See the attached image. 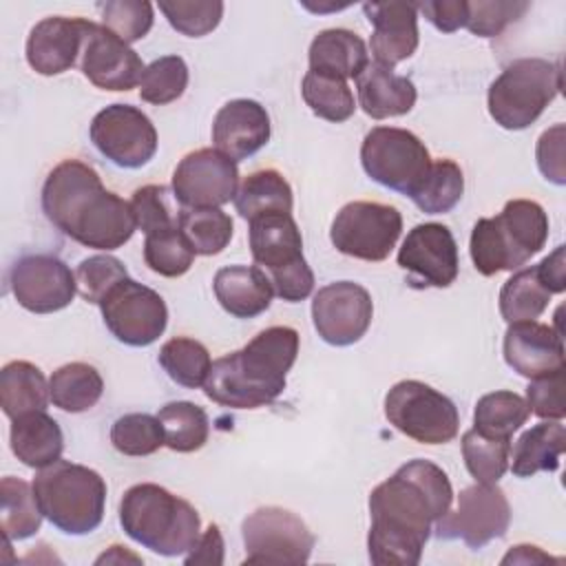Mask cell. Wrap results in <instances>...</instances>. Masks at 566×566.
<instances>
[{"mask_svg": "<svg viewBox=\"0 0 566 566\" xmlns=\"http://www.w3.org/2000/svg\"><path fill=\"white\" fill-rule=\"evenodd\" d=\"M453 502L449 475L416 458L380 482L369 495V562L376 566H416L433 524Z\"/></svg>", "mask_w": 566, "mask_h": 566, "instance_id": "1", "label": "cell"}, {"mask_svg": "<svg viewBox=\"0 0 566 566\" xmlns=\"http://www.w3.org/2000/svg\"><path fill=\"white\" fill-rule=\"evenodd\" d=\"M42 210L62 234L104 252L122 248L137 228L130 201L106 190L95 168L80 159H64L49 172Z\"/></svg>", "mask_w": 566, "mask_h": 566, "instance_id": "2", "label": "cell"}, {"mask_svg": "<svg viewBox=\"0 0 566 566\" xmlns=\"http://www.w3.org/2000/svg\"><path fill=\"white\" fill-rule=\"evenodd\" d=\"M298 354V332L274 325L259 332L245 347L212 363L206 396L230 409H256L274 402Z\"/></svg>", "mask_w": 566, "mask_h": 566, "instance_id": "3", "label": "cell"}, {"mask_svg": "<svg viewBox=\"0 0 566 566\" xmlns=\"http://www.w3.org/2000/svg\"><path fill=\"white\" fill-rule=\"evenodd\" d=\"M119 524L130 539L164 557L186 555L201 535L197 509L153 482L135 484L124 493Z\"/></svg>", "mask_w": 566, "mask_h": 566, "instance_id": "4", "label": "cell"}, {"mask_svg": "<svg viewBox=\"0 0 566 566\" xmlns=\"http://www.w3.org/2000/svg\"><path fill=\"white\" fill-rule=\"evenodd\" d=\"M548 239V217L537 201L511 199L495 217L478 219L469 252L482 276L520 270Z\"/></svg>", "mask_w": 566, "mask_h": 566, "instance_id": "5", "label": "cell"}, {"mask_svg": "<svg viewBox=\"0 0 566 566\" xmlns=\"http://www.w3.org/2000/svg\"><path fill=\"white\" fill-rule=\"evenodd\" d=\"M33 491L42 515L66 535H88L104 520V478L69 460H57L38 471Z\"/></svg>", "mask_w": 566, "mask_h": 566, "instance_id": "6", "label": "cell"}, {"mask_svg": "<svg viewBox=\"0 0 566 566\" xmlns=\"http://www.w3.org/2000/svg\"><path fill=\"white\" fill-rule=\"evenodd\" d=\"M250 252L279 298L298 303L312 294L314 272L303 256V237L292 214L254 217L250 221Z\"/></svg>", "mask_w": 566, "mask_h": 566, "instance_id": "7", "label": "cell"}, {"mask_svg": "<svg viewBox=\"0 0 566 566\" xmlns=\"http://www.w3.org/2000/svg\"><path fill=\"white\" fill-rule=\"evenodd\" d=\"M562 91V66L520 57L502 69L486 93L489 115L506 130L528 128Z\"/></svg>", "mask_w": 566, "mask_h": 566, "instance_id": "8", "label": "cell"}, {"mask_svg": "<svg viewBox=\"0 0 566 566\" xmlns=\"http://www.w3.org/2000/svg\"><path fill=\"white\" fill-rule=\"evenodd\" d=\"M385 416L420 444H444L458 436L460 413L451 398L420 380H400L385 396Z\"/></svg>", "mask_w": 566, "mask_h": 566, "instance_id": "9", "label": "cell"}, {"mask_svg": "<svg viewBox=\"0 0 566 566\" xmlns=\"http://www.w3.org/2000/svg\"><path fill=\"white\" fill-rule=\"evenodd\" d=\"M360 164L376 184L411 197L424 179L431 157L424 142L411 130L376 126L363 139Z\"/></svg>", "mask_w": 566, "mask_h": 566, "instance_id": "10", "label": "cell"}, {"mask_svg": "<svg viewBox=\"0 0 566 566\" xmlns=\"http://www.w3.org/2000/svg\"><path fill=\"white\" fill-rule=\"evenodd\" d=\"M402 232V217L394 206L378 201L345 203L329 230L332 245L360 261H385Z\"/></svg>", "mask_w": 566, "mask_h": 566, "instance_id": "11", "label": "cell"}, {"mask_svg": "<svg viewBox=\"0 0 566 566\" xmlns=\"http://www.w3.org/2000/svg\"><path fill=\"white\" fill-rule=\"evenodd\" d=\"M245 564H305L316 537L307 524L281 506H261L241 524Z\"/></svg>", "mask_w": 566, "mask_h": 566, "instance_id": "12", "label": "cell"}, {"mask_svg": "<svg viewBox=\"0 0 566 566\" xmlns=\"http://www.w3.org/2000/svg\"><path fill=\"white\" fill-rule=\"evenodd\" d=\"M511 524V504L504 491L495 484L475 482L460 491L458 506L440 517L436 535L440 539H462L469 548L478 551L491 539L504 537Z\"/></svg>", "mask_w": 566, "mask_h": 566, "instance_id": "13", "label": "cell"}, {"mask_svg": "<svg viewBox=\"0 0 566 566\" xmlns=\"http://www.w3.org/2000/svg\"><path fill=\"white\" fill-rule=\"evenodd\" d=\"M99 310L108 332L130 347L155 343L168 325V307L159 292L130 276L104 296Z\"/></svg>", "mask_w": 566, "mask_h": 566, "instance_id": "14", "label": "cell"}, {"mask_svg": "<svg viewBox=\"0 0 566 566\" xmlns=\"http://www.w3.org/2000/svg\"><path fill=\"white\" fill-rule=\"evenodd\" d=\"M93 146L119 168H142L157 153V130L150 117L130 104L102 108L88 128Z\"/></svg>", "mask_w": 566, "mask_h": 566, "instance_id": "15", "label": "cell"}, {"mask_svg": "<svg viewBox=\"0 0 566 566\" xmlns=\"http://www.w3.org/2000/svg\"><path fill=\"white\" fill-rule=\"evenodd\" d=\"M239 188L237 161L217 148L188 153L172 172V195L188 210L221 208L234 199Z\"/></svg>", "mask_w": 566, "mask_h": 566, "instance_id": "16", "label": "cell"}, {"mask_svg": "<svg viewBox=\"0 0 566 566\" xmlns=\"http://www.w3.org/2000/svg\"><path fill=\"white\" fill-rule=\"evenodd\" d=\"M9 287L20 307L33 314H53L71 305L77 281L62 259L24 254L9 270Z\"/></svg>", "mask_w": 566, "mask_h": 566, "instance_id": "17", "label": "cell"}, {"mask_svg": "<svg viewBox=\"0 0 566 566\" xmlns=\"http://www.w3.org/2000/svg\"><path fill=\"white\" fill-rule=\"evenodd\" d=\"M374 316L369 292L354 281H336L321 287L312 301V321L318 336L334 347L358 343Z\"/></svg>", "mask_w": 566, "mask_h": 566, "instance_id": "18", "label": "cell"}, {"mask_svg": "<svg viewBox=\"0 0 566 566\" xmlns=\"http://www.w3.org/2000/svg\"><path fill=\"white\" fill-rule=\"evenodd\" d=\"M398 265L411 287H449L460 268L451 230L436 221L413 226L398 250Z\"/></svg>", "mask_w": 566, "mask_h": 566, "instance_id": "19", "label": "cell"}, {"mask_svg": "<svg viewBox=\"0 0 566 566\" xmlns=\"http://www.w3.org/2000/svg\"><path fill=\"white\" fill-rule=\"evenodd\" d=\"M80 57L84 77L104 91H130L139 84L146 69L130 44L93 20Z\"/></svg>", "mask_w": 566, "mask_h": 566, "instance_id": "20", "label": "cell"}, {"mask_svg": "<svg viewBox=\"0 0 566 566\" xmlns=\"http://www.w3.org/2000/svg\"><path fill=\"white\" fill-rule=\"evenodd\" d=\"M91 20L51 15L40 20L27 38V62L40 75H60L82 55Z\"/></svg>", "mask_w": 566, "mask_h": 566, "instance_id": "21", "label": "cell"}, {"mask_svg": "<svg viewBox=\"0 0 566 566\" xmlns=\"http://www.w3.org/2000/svg\"><path fill=\"white\" fill-rule=\"evenodd\" d=\"M506 365L524 378H539L564 369V338L537 321L509 323L502 343Z\"/></svg>", "mask_w": 566, "mask_h": 566, "instance_id": "22", "label": "cell"}, {"mask_svg": "<svg viewBox=\"0 0 566 566\" xmlns=\"http://www.w3.org/2000/svg\"><path fill=\"white\" fill-rule=\"evenodd\" d=\"M363 11L374 27L369 40L374 62L394 69L416 53L420 38L418 9L413 2H365Z\"/></svg>", "mask_w": 566, "mask_h": 566, "instance_id": "23", "label": "cell"}, {"mask_svg": "<svg viewBox=\"0 0 566 566\" xmlns=\"http://www.w3.org/2000/svg\"><path fill=\"white\" fill-rule=\"evenodd\" d=\"M270 139V115L254 99H230L212 122V142L232 161L248 159Z\"/></svg>", "mask_w": 566, "mask_h": 566, "instance_id": "24", "label": "cell"}, {"mask_svg": "<svg viewBox=\"0 0 566 566\" xmlns=\"http://www.w3.org/2000/svg\"><path fill=\"white\" fill-rule=\"evenodd\" d=\"M358 104L371 119L407 115L416 104V86L407 75H398L391 66L369 62L356 77Z\"/></svg>", "mask_w": 566, "mask_h": 566, "instance_id": "25", "label": "cell"}, {"mask_svg": "<svg viewBox=\"0 0 566 566\" xmlns=\"http://www.w3.org/2000/svg\"><path fill=\"white\" fill-rule=\"evenodd\" d=\"M214 296L219 305L237 318L263 314L274 296L268 274L254 265H228L214 274Z\"/></svg>", "mask_w": 566, "mask_h": 566, "instance_id": "26", "label": "cell"}, {"mask_svg": "<svg viewBox=\"0 0 566 566\" xmlns=\"http://www.w3.org/2000/svg\"><path fill=\"white\" fill-rule=\"evenodd\" d=\"M9 444L13 455L31 469H44L60 460L64 451V436L46 411H29L11 420Z\"/></svg>", "mask_w": 566, "mask_h": 566, "instance_id": "27", "label": "cell"}, {"mask_svg": "<svg viewBox=\"0 0 566 566\" xmlns=\"http://www.w3.org/2000/svg\"><path fill=\"white\" fill-rule=\"evenodd\" d=\"M310 71L340 80H356L369 64L367 44L349 29H325L314 35L310 51Z\"/></svg>", "mask_w": 566, "mask_h": 566, "instance_id": "28", "label": "cell"}, {"mask_svg": "<svg viewBox=\"0 0 566 566\" xmlns=\"http://www.w3.org/2000/svg\"><path fill=\"white\" fill-rule=\"evenodd\" d=\"M564 449L566 429L562 420H544L524 431L511 447V471L517 478H531L539 471H557Z\"/></svg>", "mask_w": 566, "mask_h": 566, "instance_id": "29", "label": "cell"}, {"mask_svg": "<svg viewBox=\"0 0 566 566\" xmlns=\"http://www.w3.org/2000/svg\"><path fill=\"white\" fill-rule=\"evenodd\" d=\"M49 382L40 367L29 360H11L0 371V407L7 418L29 411H44L49 405Z\"/></svg>", "mask_w": 566, "mask_h": 566, "instance_id": "30", "label": "cell"}, {"mask_svg": "<svg viewBox=\"0 0 566 566\" xmlns=\"http://www.w3.org/2000/svg\"><path fill=\"white\" fill-rule=\"evenodd\" d=\"M294 199H292V188L287 184V179L274 170V168H265V170H256L252 175H248L234 195V208L237 212L252 221L254 217L261 214H270V212H292Z\"/></svg>", "mask_w": 566, "mask_h": 566, "instance_id": "31", "label": "cell"}, {"mask_svg": "<svg viewBox=\"0 0 566 566\" xmlns=\"http://www.w3.org/2000/svg\"><path fill=\"white\" fill-rule=\"evenodd\" d=\"M104 391L99 371L88 363H66L49 378L51 402L66 413H82L97 405Z\"/></svg>", "mask_w": 566, "mask_h": 566, "instance_id": "32", "label": "cell"}, {"mask_svg": "<svg viewBox=\"0 0 566 566\" xmlns=\"http://www.w3.org/2000/svg\"><path fill=\"white\" fill-rule=\"evenodd\" d=\"M0 526L7 542L27 539L42 526V511L33 491V484L7 475L0 480Z\"/></svg>", "mask_w": 566, "mask_h": 566, "instance_id": "33", "label": "cell"}, {"mask_svg": "<svg viewBox=\"0 0 566 566\" xmlns=\"http://www.w3.org/2000/svg\"><path fill=\"white\" fill-rule=\"evenodd\" d=\"M551 296L537 274V265L522 268L500 290V314L506 323L535 321L548 307Z\"/></svg>", "mask_w": 566, "mask_h": 566, "instance_id": "34", "label": "cell"}, {"mask_svg": "<svg viewBox=\"0 0 566 566\" xmlns=\"http://www.w3.org/2000/svg\"><path fill=\"white\" fill-rule=\"evenodd\" d=\"M531 407L515 391L484 394L473 411V429L486 438L511 440V436L528 420Z\"/></svg>", "mask_w": 566, "mask_h": 566, "instance_id": "35", "label": "cell"}, {"mask_svg": "<svg viewBox=\"0 0 566 566\" xmlns=\"http://www.w3.org/2000/svg\"><path fill=\"white\" fill-rule=\"evenodd\" d=\"M166 447L177 453H192L199 451L210 436V420L208 413L190 402V400H172L166 402L157 413Z\"/></svg>", "mask_w": 566, "mask_h": 566, "instance_id": "36", "label": "cell"}, {"mask_svg": "<svg viewBox=\"0 0 566 566\" xmlns=\"http://www.w3.org/2000/svg\"><path fill=\"white\" fill-rule=\"evenodd\" d=\"M462 192V168L451 159H436L409 199L427 214H444L458 206Z\"/></svg>", "mask_w": 566, "mask_h": 566, "instance_id": "37", "label": "cell"}, {"mask_svg": "<svg viewBox=\"0 0 566 566\" xmlns=\"http://www.w3.org/2000/svg\"><path fill=\"white\" fill-rule=\"evenodd\" d=\"M157 360L172 382L188 389L203 387L212 367L210 352L206 349V345L188 336L166 340L159 349Z\"/></svg>", "mask_w": 566, "mask_h": 566, "instance_id": "38", "label": "cell"}, {"mask_svg": "<svg viewBox=\"0 0 566 566\" xmlns=\"http://www.w3.org/2000/svg\"><path fill=\"white\" fill-rule=\"evenodd\" d=\"M179 230L195 250V254L212 256L228 248L234 226L230 214L221 208H197L181 210Z\"/></svg>", "mask_w": 566, "mask_h": 566, "instance_id": "39", "label": "cell"}, {"mask_svg": "<svg viewBox=\"0 0 566 566\" xmlns=\"http://www.w3.org/2000/svg\"><path fill=\"white\" fill-rule=\"evenodd\" d=\"M301 93L312 113L327 122H347L356 111L354 93L347 86V80L340 77L307 71L301 84Z\"/></svg>", "mask_w": 566, "mask_h": 566, "instance_id": "40", "label": "cell"}, {"mask_svg": "<svg viewBox=\"0 0 566 566\" xmlns=\"http://www.w3.org/2000/svg\"><path fill=\"white\" fill-rule=\"evenodd\" d=\"M509 453L511 440L486 438L475 429H469L462 436V458L475 482L495 484L509 469Z\"/></svg>", "mask_w": 566, "mask_h": 566, "instance_id": "41", "label": "cell"}, {"mask_svg": "<svg viewBox=\"0 0 566 566\" xmlns=\"http://www.w3.org/2000/svg\"><path fill=\"white\" fill-rule=\"evenodd\" d=\"M111 442L119 453L142 458L159 451L166 444V438L157 416L124 413L111 427Z\"/></svg>", "mask_w": 566, "mask_h": 566, "instance_id": "42", "label": "cell"}, {"mask_svg": "<svg viewBox=\"0 0 566 566\" xmlns=\"http://www.w3.org/2000/svg\"><path fill=\"white\" fill-rule=\"evenodd\" d=\"M188 86V66L179 55L153 60L139 80V97L148 104H170L184 95Z\"/></svg>", "mask_w": 566, "mask_h": 566, "instance_id": "43", "label": "cell"}, {"mask_svg": "<svg viewBox=\"0 0 566 566\" xmlns=\"http://www.w3.org/2000/svg\"><path fill=\"white\" fill-rule=\"evenodd\" d=\"M144 261L146 265L168 279L186 274L195 263V250L186 241L179 228L146 234L144 241Z\"/></svg>", "mask_w": 566, "mask_h": 566, "instance_id": "44", "label": "cell"}, {"mask_svg": "<svg viewBox=\"0 0 566 566\" xmlns=\"http://www.w3.org/2000/svg\"><path fill=\"white\" fill-rule=\"evenodd\" d=\"M159 11L168 24L188 38H201L214 31L223 18V2L219 0H164Z\"/></svg>", "mask_w": 566, "mask_h": 566, "instance_id": "45", "label": "cell"}, {"mask_svg": "<svg viewBox=\"0 0 566 566\" xmlns=\"http://www.w3.org/2000/svg\"><path fill=\"white\" fill-rule=\"evenodd\" d=\"M130 210H133L137 228L144 234H155V232L179 228L181 210L172 208L170 190L166 186L148 184V186L137 188L130 199Z\"/></svg>", "mask_w": 566, "mask_h": 566, "instance_id": "46", "label": "cell"}, {"mask_svg": "<svg viewBox=\"0 0 566 566\" xmlns=\"http://www.w3.org/2000/svg\"><path fill=\"white\" fill-rule=\"evenodd\" d=\"M97 9L102 15V27H106L126 44L142 40L155 20L153 4L142 0H108L99 2Z\"/></svg>", "mask_w": 566, "mask_h": 566, "instance_id": "47", "label": "cell"}, {"mask_svg": "<svg viewBox=\"0 0 566 566\" xmlns=\"http://www.w3.org/2000/svg\"><path fill=\"white\" fill-rule=\"evenodd\" d=\"M124 279H128L124 263L111 254H93L80 261V265L75 268L80 296L95 305H99L104 296Z\"/></svg>", "mask_w": 566, "mask_h": 566, "instance_id": "48", "label": "cell"}, {"mask_svg": "<svg viewBox=\"0 0 566 566\" xmlns=\"http://www.w3.org/2000/svg\"><path fill=\"white\" fill-rule=\"evenodd\" d=\"M528 2L478 0L467 2V29L480 38H495L528 11Z\"/></svg>", "mask_w": 566, "mask_h": 566, "instance_id": "49", "label": "cell"}, {"mask_svg": "<svg viewBox=\"0 0 566 566\" xmlns=\"http://www.w3.org/2000/svg\"><path fill=\"white\" fill-rule=\"evenodd\" d=\"M564 385V369L548 376L531 378L526 387V402L531 407V413L544 420H562L566 413Z\"/></svg>", "mask_w": 566, "mask_h": 566, "instance_id": "50", "label": "cell"}, {"mask_svg": "<svg viewBox=\"0 0 566 566\" xmlns=\"http://www.w3.org/2000/svg\"><path fill=\"white\" fill-rule=\"evenodd\" d=\"M564 142H566V128H564V124H555L539 135L537 148H535L539 172L544 175V179H548L557 186L566 184Z\"/></svg>", "mask_w": 566, "mask_h": 566, "instance_id": "51", "label": "cell"}, {"mask_svg": "<svg viewBox=\"0 0 566 566\" xmlns=\"http://www.w3.org/2000/svg\"><path fill=\"white\" fill-rule=\"evenodd\" d=\"M416 9L442 33H453L467 24V0H427Z\"/></svg>", "mask_w": 566, "mask_h": 566, "instance_id": "52", "label": "cell"}, {"mask_svg": "<svg viewBox=\"0 0 566 566\" xmlns=\"http://www.w3.org/2000/svg\"><path fill=\"white\" fill-rule=\"evenodd\" d=\"M184 564L192 566V564H208V566H219L223 564V537L217 524H210L199 539L195 542V546L184 555Z\"/></svg>", "mask_w": 566, "mask_h": 566, "instance_id": "53", "label": "cell"}, {"mask_svg": "<svg viewBox=\"0 0 566 566\" xmlns=\"http://www.w3.org/2000/svg\"><path fill=\"white\" fill-rule=\"evenodd\" d=\"M537 274L551 294L566 290V248L557 245L548 256L537 263Z\"/></svg>", "mask_w": 566, "mask_h": 566, "instance_id": "54", "label": "cell"}, {"mask_svg": "<svg viewBox=\"0 0 566 566\" xmlns=\"http://www.w3.org/2000/svg\"><path fill=\"white\" fill-rule=\"evenodd\" d=\"M542 562H559V559H553L551 555H546L544 551L531 544H517L502 557V564H542Z\"/></svg>", "mask_w": 566, "mask_h": 566, "instance_id": "55", "label": "cell"}, {"mask_svg": "<svg viewBox=\"0 0 566 566\" xmlns=\"http://www.w3.org/2000/svg\"><path fill=\"white\" fill-rule=\"evenodd\" d=\"M122 564V562H135V564H139L142 559L137 557V555H133V553H126L124 551V546H111V551L108 553H104L102 557H97V564Z\"/></svg>", "mask_w": 566, "mask_h": 566, "instance_id": "56", "label": "cell"}]
</instances>
